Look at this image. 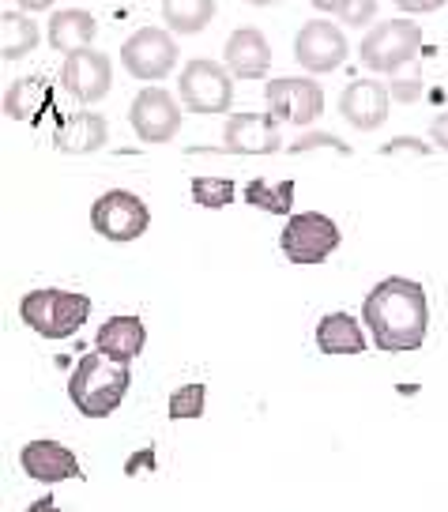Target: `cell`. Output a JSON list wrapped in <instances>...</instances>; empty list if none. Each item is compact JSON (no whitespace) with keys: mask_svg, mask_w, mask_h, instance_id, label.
I'll return each instance as SVG.
<instances>
[{"mask_svg":"<svg viewBox=\"0 0 448 512\" xmlns=\"http://www.w3.org/2000/svg\"><path fill=\"white\" fill-rule=\"evenodd\" d=\"M362 320H366L377 351H388V354L418 351L426 343V328H430V298H426V287L415 283V279H403V275H388V279H381L366 294Z\"/></svg>","mask_w":448,"mask_h":512,"instance_id":"6da1fadb","label":"cell"},{"mask_svg":"<svg viewBox=\"0 0 448 512\" xmlns=\"http://www.w3.org/2000/svg\"><path fill=\"white\" fill-rule=\"evenodd\" d=\"M132 373L121 362H110L106 354H83L80 366L68 377V400L83 418H110L128 396Z\"/></svg>","mask_w":448,"mask_h":512,"instance_id":"7a4b0ae2","label":"cell"},{"mask_svg":"<svg viewBox=\"0 0 448 512\" xmlns=\"http://www.w3.org/2000/svg\"><path fill=\"white\" fill-rule=\"evenodd\" d=\"M19 317L42 339H68L91 317V298L61 287H42L19 298Z\"/></svg>","mask_w":448,"mask_h":512,"instance_id":"3957f363","label":"cell"},{"mask_svg":"<svg viewBox=\"0 0 448 512\" xmlns=\"http://www.w3.org/2000/svg\"><path fill=\"white\" fill-rule=\"evenodd\" d=\"M418 46H422V31L411 19H384L362 38L358 57L369 72H384V76H400L403 64L415 61Z\"/></svg>","mask_w":448,"mask_h":512,"instance_id":"277c9868","label":"cell"},{"mask_svg":"<svg viewBox=\"0 0 448 512\" xmlns=\"http://www.w3.org/2000/svg\"><path fill=\"white\" fill-rule=\"evenodd\" d=\"M279 249L290 264H324L328 256L339 249V226L336 219L320 215V211H302V215H290L283 234H279Z\"/></svg>","mask_w":448,"mask_h":512,"instance_id":"5b68a950","label":"cell"},{"mask_svg":"<svg viewBox=\"0 0 448 512\" xmlns=\"http://www.w3.org/2000/svg\"><path fill=\"white\" fill-rule=\"evenodd\" d=\"M177 98L192 113H226L234 102V76L226 72V64L196 57L177 76Z\"/></svg>","mask_w":448,"mask_h":512,"instance_id":"8992f818","label":"cell"},{"mask_svg":"<svg viewBox=\"0 0 448 512\" xmlns=\"http://www.w3.org/2000/svg\"><path fill=\"white\" fill-rule=\"evenodd\" d=\"M91 226L113 245H128V241L144 238V230L151 226V211L136 192L110 189L91 204Z\"/></svg>","mask_w":448,"mask_h":512,"instance_id":"52a82bcc","label":"cell"},{"mask_svg":"<svg viewBox=\"0 0 448 512\" xmlns=\"http://www.w3.org/2000/svg\"><path fill=\"white\" fill-rule=\"evenodd\" d=\"M264 98H268V113H272L275 121H287V125H298V128H309L324 113V91L309 76H279V80H268Z\"/></svg>","mask_w":448,"mask_h":512,"instance_id":"ba28073f","label":"cell"},{"mask_svg":"<svg viewBox=\"0 0 448 512\" xmlns=\"http://www.w3.org/2000/svg\"><path fill=\"white\" fill-rule=\"evenodd\" d=\"M177 42L174 34L159 31V27H144V31L128 34L125 46H121V64H125L128 76L136 80H162L170 76L177 64Z\"/></svg>","mask_w":448,"mask_h":512,"instance_id":"9c48e42d","label":"cell"},{"mask_svg":"<svg viewBox=\"0 0 448 512\" xmlns=\"http://www.w3.org/2000/svg\"><path fill=\"white\" fill-rule=\"evenodd\" d=\"M128 125L144 144H166L181 132V102L162 87H147L132 98Z\"/></svg>","mask_w":448,"mask_h":512,"instance_id":"30bf717a","label":"cell"},{"mask_svg":"<svg viewBox=\"0 0 448 512\" xmlns=\"http://www.w3.org/2000/svg\"><path fill=\"white\" fill-rule=\"evenodd\" d=\"M347 38L336 23L328 19H309L298 38H294V61L302 64L305 72L324 76V72H336L339 64L347 61Z\"/></svg>","mask_w":448,"mask_h":512,"instance_id":"8fae6325","label":"cell"},{"mask_svg":"<svg viewBox=\"0 0 448 512\" xmlns=\"http://www.w3.org/2000/svg\"><path fill=\"white\" fill-rule=\"evenodd\" d=\"M61 87L76 98V102H83V106H87V102H98V98H106L113 87L110 57L98 53V49H80V53L64 57Z\"/></svg>","mask_w":448,"mask_h":512,"instance_id":"7c38bea8","label":"cell"},{"mask_svg":"<svg viewBox=\"0 0 448 512\" xmlns=\"http://www.w3.org/2000/svg\"><path fill=\"white\" fill-rule=\"evenodd\" d=\"M223 144L230 155H275L283 147L279 121L272 113H234L223 128Z\"/></svg>","mask_w":448,"mask_h":512,"instance_id":"4fadbf2b","label":"cell"},{"mask_svg":"<svg viewBox=\"0 0 448 512\" xmlns=\"http://www.w3.org/2000/svg\"><path fill=\"white\" fill-rule=\"evenodd\" d=\"M19 467L31 475L34 482L42 486H53V482L64 479H83V467L80 460L72 456V448H64L61 441H27L19 448Z\"/></svg>","mask_w":448,"mask_h":512,"instance_id":"5bb4252c","label":"cell"},{"mask_svg":"<svg viewBox=\"0 0 448 512\" xmlns=\"http://www.w3.org/2000/svg\"><path fill=\"white\" fill-rule=\"evenodd\" d=\"M223 64L234 80H264V72L272 68V46L256 27H241L226 38Z\"/></svg>","mask_w":448,"mask_h":512,"instance_id":"9a60e30c","label":"cell"},{"mask_svg":"<svg viewBox=\"0 0 448 512\" xmlns=\"http://www.w3.org/2000/svg\"><path fill=\"white\" fill-rule=\"evenodd\" d=\"M388 106H392V91L377 80H354L343 95H339V110L358 132H373L388 121Z\"/></svg>","mask_w":448,"mask_h":512,"instance_id":"2e32d148","label":"cell"},{"mask_svg":"<svg viewBox=\"0 0 448 512\" xmlns=\"http://www.w3.org/2000/svg\"><path fill=\"white\" fill-rule=\"evenodd\" d=\"M53 110V80L46 72H31L23 80L8 83L4 91V113L19 125H42L46 113Z\"/></svg>","mask_w":448,"mask_h":512,"instance_id":"e0dca14e","label":"cell"},{"mask_svg":"<svg viewBox=\"0 0 448 512\" xmlns=\"http://www.w3.org/2000/svg\"><path fill=\"white\" fill-rule=\"evenodd\" d=\"M106 117H98L91 110H76L64 113L61 125L53 128V147L61 155H91L98 147L106 144Z\"/></svg>","mask_w":448,"mask_h":512,"instance_id":"ac0fdd59","label":"cell"},{"mask_svg":"<svg viewBox=\"0 0 448 512\" xmlns=\"http://www.w3.org/2000/svg\"><path fill=\"white\" fill-rule=\"evenodd\" d=\"M144 343H147L144 320L132 317V313H121V317H110L102 328H98L95 351L106 354L110 362H121V366H128L132 358H140Z\"/></svg>","mask_w":448,"mask_h":512,"instance_id":"d6986e66","label":"cell"},{"mask_svg":"<svg viewBox=\"0 0 448 512\" xmlns=\"http://www.w3.org/2000/svg\"><path fill=\"white\" fill-rule=\"evenodd\" d=\"M98 34V23L91 12H83V8H61V12H53L49 16V46L64 53V57H72V53H80V49H91Z\"/></svg>","mask_w":448,"mask_h":512,"instance_id":"ffe728a7","label":"cell"},{"mask_svg":"<svg viewBox=\"0 0 448 512\" xmlns=\"http://www.w3.org/2000/svg\"><path fill=\"white\" fill-rule=\"evenodd\" d=\"M366 332H362V324L351 317V313H328V317H320L317 324V347L320 354H362L366 351Z\"/></svg>","mask_w":448,"mask_h":512,"instance_id":"44dd1931","label":"cell"},{"mask_svg":"<svg viewBox=\"0 0 448 512\" xmlns=\"http://www.w3.org/2000/svg\"><path fill=\"white\" fill-rule=\"evenodd\" d=\"M162 19L174 34H200L215 19V0H162Z\"/></svg>","mask_w":448,"mask_h":512,"instance_id":"7402d4cb","label":"cell"},{"mask_svg":"<svg viewBox=\"0 0 448 512\" xmlns=\"http://www.w3.org/2000/svg\"><path fill=\"white\" fill-rule=\"evenodd\" d=\"M38 46V27L34 19H27L23 12H4L0 16V57L4 61H19Z\"/></svg>","mask_w":448,"mask_h":512,"instance_id":"603a6c76","label":"cell"},{"mask_svg":"<svg viewBox=\"0 0 448 512\" xmlns=\"http://www.w3.org/2000/svg\"><path fill=\"white\" fill-rule=\"evenodd\" d=\"M241 196H245V204L264 208L268 215H290V208H294V181H275V185H268L264 177H256V181H249L241 189Z\"/></svg>","mask_w":448,"mask_h":512,"instance_id":"cb8c5ba5","label":"cell"},{"mask_svg":"<svg viewBox=\"0 0 448 512\" xmlns=\"http://www.w3.org/2000/svg\"><path fill=\"white\" fill-rule=\"evenodd\" d=\"M189 196H192V204L219 211V208H230V204H234L238 189H234L230 177H192Z\"/></svg>","mask_w":448,"mask_h":512,"instance_id":"d4e9b609","label":"cell"},{"mask_svg":"<svg viewBox=\"0 0 448 512\" xmlns=\"http://www.w3.org/2000/svg\"><path fill=\"white\" fill-rule=\"evenodd\" d=\"M208 407V388L204 384H181L174 396H170V418L185 422V418H200Z\"/></svg>","mask_w":448,"mask_h":512,"instance_id":"484cf974","label":"cell"},{"mask_svg":"<svg viewBox=\"0 0 448 512\" xmlns=\"http://www.w3.org/2000/svg\"><path fill=\"white\" fill-rule=\"evenodd\" d=\"M373 16H377V0H347V4L339 8V19H343L347 27H366Z\"/></svg>","mask_w":448,"mask_h":512,"instance_id":"4316f807","label":"cell"},{"mask_svg":"<svg viewBox=\"0 0 448 512\" xmlns=\"http://www.w3.org/2000/svg\"><path fill=\"white\" fill-rule=\"evenodd\" d=\"M309 147H336V151L347 155V144H343L339 136H332V132H305L302 140L294 144V151H309Z\"/></svg>","mask_w":448,"mask_h":512,"instance_id":"83f0119b","label":"cell"},{"mask_svg":"<svg viewBox=\"0 0 448 512\" xmlns=\"http://www.w3.org/2000/svg\"><path fill=\"white\" fill-rule=\"evenodd\" d=\"M392 4L407 16H426V12H437L445 0H392Z\"/></svg>","mask_w":448,"mask_h":512,"instance_id":"f1b7e54d","label":"cell"},{"mask_svg":"<svg viewBox=\"0 0 448 512\" xmlns=\"http://www.w3.org/2000/svg\"><path fill=\"white\" fill-rule=\"evenodd\" d=\"M430 140L437 147H445V151H448V113H441V117H437V121L430 125Z\"/></svg>","mask_w":448,"mask_h":512,"instance_id":"f546056e","label":"cell"},{"mask_svg":"<svg viewBox=\"0 0 448 512\" xmlns=\"http://www.w3.org/2000/svg\"><path fill=\"white\" fill-rule=\"evenodd\" d=\"M27 512H61V505L53 501V494H46V497H38V501H31Z\"/></svg>","mask_w":448,"mask_h":512,"instance_id":"4dcf8cb0","label":"cell"},{"mask_svg":"<svg viewBox=\"0 0 448 512\" xmlns=\"http://www.w3.org/2000/svg\"><path fill=\"white\" fill-rule=\"evenodd\" d=\"M23 12H46V8H53V0H16Z\"/></svg>","mask_w":448,"mask_h":512,"instance_id":"1f68e13d","label":"cell"},{"mask_svg":"<svg viewBox=\"0 0 448 512\" xmlns=\"http://www.w3.org/2000/svg\"><path fill=\"white\" fill-rule=\"evenodd\" d=\"M309 4H313V8H320V12H336V16H339V8H343L347 0H309Z\"/></svg>","mask_w":448,"mask_h":512,"instance_id":"d6a6232c","label":"cell"},{"mask_svg":"<svg viewBox=\"0 0 448 512\" xmlns=\"http://www.w3.org/2000/svg\"><path fill=\"white\" fill-rule=\"evenodd\" d=\"M245 4H253V8H268V4H279V0H245Z\"/></svg>","mask_w":448,"mask_h":512,"instance_id":"836d02e7","label":"cell"}]
</instances>
